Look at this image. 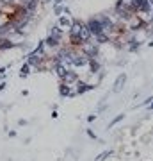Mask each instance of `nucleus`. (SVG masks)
<instances>
[{
  "instance_id": "obj_1",
  "label": "nucleus",
  "mask_w": 153,
  "mask_h": 161,
  "mask_svg": "<svg viewBox=\"0 0 153 161\" xmlns=\"http://www.w3.org/2000/svg\"><path fill=\"white\" fill-rule=\"evenodd\" d=\"M13 47H14V43L7 36H2L0 38V50H7V48H13Z\"/></svg>"
},
{
  "instance_id": "obj_2",
  "label": "nucleus",
  "mask_w": 153,
  "mask_h": 161,
  "mask_svg": "<svg viewBox=\"0 0 153 161\" xmlns=\"http://www.w3.org/2000/svg\"><path fill=\"white\" fill-rule=\"evenodd\" d=\"M61 93H63V95H68V93H69V88L66 86V84H61Z\"/></svg>"
},
{
  "instance_id": "obj_3",
  "label": "nucleus",
  "mask_w": 153,
  "mask_h": 161,
  "mask_svg": "<svg viewBox=\"0 0 153 161\" xmlns=\"http://www.w3.org/2000/svg\"><path fill=\"white\" fill-rule=\"evenodd\" d=\"M4 88H6V82H2V84H0V92H2Z\"/></svg>"
}]
</instances>
